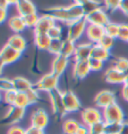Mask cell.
Returning a JSON list of instances; mask_svg holds the SVG:
<instances>
[{
	"label": "cell",
	"instance_id": "cell-47",
	"mask_svg": "<svg viewBox=\"0 0 128 134\" xmlns=\"http://www.w3.org/2000/svg\"><path fill=\"white\" fill-rule=\"evenodd\" d=\"M119 134H128V122L127 121H123L122 122Z\"/></svg>",
	"mask_w": 128,
	"mask_h": 134
},
{
	"label": "cell",
	"instance_id": "cell-43",
	"mask_svg": "<svg viewBox=\"0 0 128 134\" xmlns=\"http://www.w3.org/2000/svg\"><path fill=\"white\" fill-rule=\"evenodd\" d=\"M7 134H26V129H23L22 127L17 125H13L8 129Z\"/></svg>",
	"mask_w": 128,
	"mask_h": 134
},
{
	"label": "cell",
	"instance_id": "cell-33",
	"mask_svg": "<svg viewBox=\"0 0 128 134\" xmlns=\"http://www.w3.org/2000/svg\"><path fill=\"white\" fill-rule=\"evenodd\" d=\"M39 18L40 17L37 13H32V14H28V15L23 16V20L25 22L26 27H35L38 22Z\"/></svg>",
	"mask_w": 128,
	"mask_h": 134
},
{
	"label": "cell",
	"instance_id": "cell-32",
	"mask_svg": "<svg viewBox=\"0 0 128 134\" xmlns=\"http://www.w3.org/2000/svg\"><path fill=\"white\" fill-rule=\"evenodd\" d=\"M18 107H21V108H26L28 105H30L29 100H28V97L26 93H23V92H17L16 96V100H15V104Z\"/></svg>",
	"mask_w": 128,
	"mask_h": 134
},
{
	"label": "cell",
	"instance_id": "cell-23",
	"mask_svg": "<svg viewBox=\"0 0 128 134\" xmlns=\"http://www.w3.org/2000/svg\"><path fill=\"white\" fill-rule=\"evenodd\" d=\"M110 57V51L101 47L98 44H93L92 47V52H91V57L90 58H94V59H98L100 61H106L108 60Z\"/></svg>",
	"mask_w": 128,
	"mask_h": 134
},
{
	"label": "cell",
	"instance_id": "cell-21",
	"mask_svg": "<svg viewBox=\"0 0 128 134\" xmlns=\"http://www.w3.org/2000/svg\"><path fill=\"white\" fill-rule=\"evenodd\" d=\"M7 45H9L10 47H12L13 49L19 51L22 53L24 49L26 48V41L24 39V37H22L19 34H14L9 37V39L7 41Z\"/></svg>",
	"mask_w": 128,
	"mask_h": 134
},
{
	"label": "cell",
	"instance_id": "cell-53",
	"mask_svg": "<svg viewBox=\"0 0 128 134\" xmlns=\"http://www.w3.org/2000/svg\"><path fill=\"white\" fill-rule=\"evenodd\" d=\"M3 67H4V64L0 61V75H1V73H2V69H3Z\"/></svg>",
	"mask_w": 128,
	"mask_h": 134
},
{
	"label": "cell",
	"instance_id": "cell-14",
	"mask_svg": "<svg viewBox=\"0 0 128 134\" xmlns=\"http://www.w3.org/2000/svg\"><path fill=\"white\" fill-rule=\"evenodd\" d=\"M105 34L104 27L99 26V25H94V24H88L86 28V35L88 37V39L94 43L97 44L99 42V40L103 37V35Z\"/></svg>",
	"mask_w": 128,
	"mask_h": 134
},
{
	"label": "cell",
	"instance_id": "cell-54",
	"mask_svg": "<svg viewBox=\"0 0 128 134\" xmlns=\"http://www.w3.org/2000/svg\"><path fill=\"white\" fill-rule=\"evenodd\" d=\"M125 75H128V69L126 70V72H125Z\"/></svg>",
	"mask_w": 128,
	"mask_h": 134
},
{
	"label": "cell",
	"instance_id": "cell-41",
	"mask_svg": "<svg viewBox=\"0 0 128 134\" xmlns=\"http://www.w3.org/2000/svg\"><path fill=\"white\" fill-rule=\"evenodd\" d=\"M88 63H89L91 71H100L103 68V64H104L103 61H100L98 59H94V58H90L88 60Z\"/></svg>",
	"mask_w": 128,
	"mask_h": 134
},
{
	"label": "cell",
	"instance_id": "cell-45",
	"mask_svg": "<svg viewBox=\"0 0 128 134\" xmlns=\"http://www.w3.org/2000/svg\"><path fill=\"white\" fill-rule=\"evenodd\" d=\"M26 134H44L43 133V130L38 129L33 126H30L29 128L26 129Z\"/></svg>",
	"mask_w": 128,
	"mask_h": 134
},
{
	"label": "cell",
	"instance_id": "cell-1",
	"mask_svg": "<svg viewBox=\"0 0 128 134\" xmlns=\"http://www.w3.org/2000/svg\"><path fill=\"white\" fill-rule=\"evenodd\" d=\"M41 15H46V16L51 17L55 21H62L68 24L85 17L82 6L81 4H77V3H73L66 7L58 6V7L46 8L41 11Z\"/></svg>",
	"mask_w": 128,
	"mask_h": 134
},
{
	"label": "cell",
	"instance_id": "cell-52",
	"mask_svg": "<svg viewBox=\"0 0 128 134\" xmlns=\"http://www.w3.org/2000/svg\"><path fill=\"white\" fill-rule=\"evenodd\" d=\"M74 3H77V4H82L83 2H85L86 0H73Z\"/></svg>",
	"mask_w": 128,
	"mask_h": 134
},
{
	"label": "cell",
	"instance_id": "cell-49",
	"mask_svg": "<svg viewBox=\"0 0 128 134\" xmlns=\"http://www.w3.org/2000/svg\"><path fill=\"white\" fill-rule=\"evenodd\" d=\"M122 95H123V98L128 102V85H124L123 86Z\"/></svg>",
	"mask_w": 128,
	"mask_h": 134
},
{
	"label": "cell",
	"instance_id": "cell-31",
	"mask_svg": "<svg viewBox=\"0 0 128 134\" xmlns=\"http://www.w3.org/2000/svg\"><path fill=\"white\" fill-rule=\"evenodd\" d=\"M118 30H119V24H116V23L108 22L104 26L105 34L111 36L113 38H117V36H118Z\"/></svg>",
	"mask_w": 128,
	"mask_h": 134
},
{
	"label": "cell",
	"instance_id": "cell-27",
	"mask_svg": "<svg viewBox=\"0 0 128 134\" xmlns=\"http://www.w3.org/2000/svg\"><path fill=\"white\" fill-rule=\"evenodd\" d=\"M81 6H82V9H83L85 16L90 14L91 12L97 10V9L102 8L101 7V3L99 1H97V0H86L85 2H83L81 4Z\"/></svg>",
	"mask_w": 128,
	"mask_h": 134
},
{
	"label": "cell",
	"instance_id": "cell-26",
	"mask_svg": "<svg viewBox=\"0 0 128 134\" xmlns=\"http://www.w3.org/2000/svg\"><path fill=\"white\" fill-rule=\"evenodd\" d=\"M75 49H76V46H75L73 41H71V40L69 39H63L60 54L63 56H66V57L69 58L71 55H74Z\"/></svg>",
	"mask_w": 128,
	"mask_h": 134
},
{
	"label": "cell",
	"instance_id": "cell-20",
	"mask_svg": "<svg viewBox=\"0 0 128 134\" xmlns=\"http://www.w3.org/2000/svg\"><path fill=\"white\" fill-rule=\"evenodd\" d=\"M12 82H13V89L16 92L26 93L29 89L33 88L32 83L24 77H15L12 79Z\"/></svg>",
	"mask_w": 128,
	"mask_h": 134
},
{
	"label": "cell",
	"instance_id": "cell-17",
	"mask_svg": "<svg viewBox=\"0 0 128 134\" xmlns=\"http://www.w3.org/2000/svg\"><path fill=\"white\" fill-rule=\"evenodd\" d=\"M55 25V20L46 15H41L36 26L34 27V33H47L51 27Z\"/></svg>",
	"mask_w": 128,
	"mask_h": 134
},
{
	"label": "cell",
	"instance_id": "cell-24",
	"mask_svg": "<svg viewBox=\"0 0 128 134\" xmlns=\"http://www.w3.org/2000/svg\"><path fill=\"white\" fill-rule=\"evenodd\" d=\"M50 37L47 33H35L34 35V42L38 49L47 50L50 44Z\"/></svg>",
	"mask_w": 128,
	"mask_h": 134
},
{
	"label": "cell",
	"instance_id": "cell-25",
	"mask_svg": "<svg viewBox=\"0 0 128 134\" xmlns=\"http://www.w3.org/2000/svg\"><path fill=\"white\" fill-rule=\"evenodd\" d=\"M81 124L74 119H67L63 122L62 130L64 134H75Z\"/></svg>",
	"mask_w": 128,
	"mask_h": 134
},
{
	"label": "cell",
	"instance_id": "cell-9",
	"mask_svg": "<svg viewBox=\"0 0 128 134\" xmlns=\"http://www.w3.org/2000/svg\"><path fill=\"white\" fill-rule=\"evenodd\" d=\"M94 102L97 107L106 108L107 106L111 105L116 102L115 94L110 90H102L99 93H97L94 98Z\"/></svg>",
	"mask_w": 128,
	"mask_h": 134
},
{
	"label": "cell",
	"instance_id": "cell-51",
	"mask_svg": "<svg viewBox=\"0 0 128 134\" xmlns=\"http://www.w3.org/2000/svg\"><path fill=\"white\" fill-rule=\"evenodd\" d=\"M8 4H16L19 0H6Z\"/></svg>",
	"mask_w": 128,
	"mask_h": 134
},
{
	"label": "cell",
	"instance_id": "cell-46",
	"mask_svg": "<svg viewBox=\"0 0 128 134\" xmlns=\"http://www.w3.org/2000/svg\"><path fill=\"white\" fill-rule=\"evenodd\" d=\"M75 134H89V128L86 125H80Z\"/></svg>",
	"mask_w": 128,
	"mask_h": 134
},
{
	"label": "cell",
	"instance_id": "cell-18",
	"mask_svg": "<svg viewBox=\"0 0 128 134\" xmlns=\"http://www.w3.org/2000/svg\"><path fill=\"white\" fill-rule=\"evenodd\" d=\"M92 47L93 44L91 43H84L76 46L74 57L75 61L78 60H89L91 57V52H92Z\"/></svg>",
	"mask_w": 128,
	"mask_h": 134
},
{
	"label": "cell",
	"instance_id": "cell-19",
	"mask_svg": "<svg viewBox=\"0 0 128 134\" xmlns=\"http://www.w3.org/2000/svg\"><path fill=\"white\" fill-rule=\"evenodd\" d=\"M16 9L20 16H25L28 14L37 13L36 7L30 0H19L16 3Z\"/></svg>",
	"mask_w": 128,
	"mask_h": 134
},
{
	"label": "cell",
	"instance_id": "cell-6",
	"mask_svg": "<svg viewBox=\"0 0 128 134\" xmlns=\"http://www.w3.org/2000/svg\"><path fill=\"white\" fill-rule=\"evenodd\" d=\"M58 80H59V77H57L52 72L47 73L37 81V83L35 84V88L37 90L46 91L49 93L51 90L57 88Z\"/></svg>",
	"mask_w": 128,
	"mask_h": 134
},
{
	"label": "cell",
	"instance_id": "cell-50",
	"mask_svg": "<svg viewBox=\"0 0 128 134\" xmlns=\"http://www.w3.org/2000/svg\"><path fill=\"white\" fill-rule=\"evenodd\" d=\"M9 5L8 3H7V1L6 0H0V7L1 8H7V6Z\"/></svg>",
	"mask_w": 128,
	"mask_h": 134
},
{
	"label": "cell",
	"instance_id": "cell-11",
	"mask_svg": "<svg viewBox=\"0 0 128 134\" xmlns=\"http://www.w3.org/2000/svg\"><path fill=\"white\" fill-rule=\"evenodd\" d=\"M20 56H21V52L13 49L12 47H10L7 44L3 46L2 49L0 50V61L4 65L11 64L13 62H15L19 59Z\"/></svg>",
	"mask_w": 128,
	"mask_h": 134
},
{
	"label": "cell",
	"instance_id": "cell-36",
	"mask_svg": "<svg viewBox=\"0 0 128 134\" xmlns=\"http://www.w3.org/2000/svg\"><path fill=\"white\" fill-rule=\"evenodd\" d=\"M47 34H48V36L50 37V39H62L61 27H59V26L56 25V24L53 27H51L50 29H49V31L47 32Z\"/></svg>",
	"mask_w": 128,
	"mask_h": 134
},
{
	"label": "cell",
	"instance_id": "cell-38",
	"mask_svg": "<svg viewBox=\"0 0 128 134\" xmlns=\"http://www.w3.org/2000/svg\"><path fill=\"white\" fill-rule=\"evenodd\" d=\"M122 123H106L105 134H117L120 132Z\"/></svg>",
	"mask_w": 128,
	"mask_h": 134
},
{
	"label": "cell",
	"instance_id": "cell-57",
	"mask_svg": "<svg viewBox=\"0 0 128 134\" xmlns=\"http://www.w3.org/2000/svg\"><path fill=\"white\" fill-rule=\"evenodd\" d=\"M127 41H128V40H127Z\"/></svg>",
	"mask_w": 128,
	"mask_h": 134
},
{
	"label": "cell",
	"instance_id": "cell-13",
	"mask_svg": "<svg viewBox=\"0 0 128 134\" xmlns=\"http://www.w3.org/2000/svg\"><path fill=\"white\" fill-rule=\"evenodd\" d=\"M104 79L106 82L112 84H120L125 82L126 79V75L125 73L116 69L115 67H110L109 69L106 70V72L104 73Z\"/></svg>",
	"mask_w": 128,
	"mask_h": 134
},
{
	"label": "cell",
	"instance_id": "cell-30",
	"mask_svg": "<svg viewBox=\"0 0 128 134\" xmlns=\"http://www.w3.org/2000/svg\"><path fill=\"white\" fill-rule=\"evenodd\" d=\"M114 43H115V38H113V37L107 35V34H104L103 37L99 40V42H98L97 44L100 45L101 47H103V48H105V49L110 51V49L113 47Z\"/></svg>",
	"mask_w": 128,
	"mask_h": 134
},
{
	"label": "cell",
	"instance_id": "cell-12",
	"mask_svg": "<svg viewBox=\"0 0 128 134\" xmlns=\"http://www.w3.org/2000/svg\"><path fill=\"white\" fill-rule=\"evenodd\" d=\"M88 24H94V25H99V26H105L107 23L109 22L108 15L102 8L97 9L95 11L91 12L90 14L85 16Z\"/></svg>",
	"mask_w": 128,
	"mask_h": 134
},
{
	"label": "cell",
	"instance_id": "cell-39",
	"mask_svg": "<svg viewBox=\"0 0 128 134\" xmlns=\"http://www.w3.org/2000/svg\"><path fill=\"white\" fill-rule=\"evenodd\" d=\"M113 67H115L116 69L125 73L128 69V60L126 58H118L114 61Z\"/></svg>",
	"mask_w": 128,
	"mask_h": 134
},
{
	"label": "cell",
	"instance_id": "cell-37",
	"mask_svg": "<svg viewBox=\"0 0 128 134\" xmlns=\"http://www.w3.org/2000/svg\"><path fill=\"white\" fill-rule=\"evenodd\" d=\"M26 95L28 97V100H29V103L30 105L31 104H36L39 101V94H38V90L36 89L35 87L29 89L26 92Z\"/></svg>",
	"mask_w": 128,
	"mask_h": 134
},
{
	"label": "cell",
	"instance_id": "cell-56",
	"mask_svg": "<svg viewBox=\"0 0 128 134\" xmlns=\"http://www.w3.org/2000/svg\"><path fill=\"white\" fill-rule=\"evenodd\" d=\"M117 134H119V133H117Z\"/></svg>",
	"mask_w": 128,
	"mask_h": 134
},
{
	"label": "cell",
	"instance_id": "cell-2",
	"mask_svg": "<svg viewBox=\"0 0 128 134\" xmlns=\"http://www.w3.org/2000/svg\"><path fill=\"white\" fill-rule=\"evenodd\" d=\"M87 25H88V22L85 17L69 23L68 29H67V39L71 40L73 42L77 41L82 36L84 31H86Z\"/></svg>",
	"mask_w": 128,
	"mask_h": 134
},
{
	"label": "cell",
	"instance_id": "cell-4",
	"mask_svg": "<svg viewBox=\"0 0 128 134\" xmlns=\"http://www.w3.org/2000/svg\"><path fill=\"white\" fill-rule=\"evenodd\" d=\"M25 114V109L18 107L16 105H12L10 106L9 110L6 112V114L1 118L0 122L3 125H15L16 123H18L20 120H22V118L24 117Z\"/></svg>",
	"mask_w": 128,
	"mask_h": 134
},
{
	"label": "cell",
	"instance_id": "cell-35",
	"mask_svg": "<svg viewBox=\"0 0 128 134\" xmlns=\"http://www.w3.org/2000/svg\"><path fill=\"white\" fill-rule=\"evenodd\" d=\"M13 89V82L12 79L5 77H0V92H6Z\"/></svg>",
	"mask_w": 128,
	"mask_h": 134
},
{
	"label": "cell",
	"instance_id": "cell-28",
	"mask_svg": "<svg viewBox=\"0 0 128 134\" xmlns=\"http://www.w3.org/2000/svg\"><path fill=\"white\" fill-rule=\"evenodd\" d=\"M62 43H63L62 39H51L50 44H49V47H48L47 50L52 54H54L55 56L59 55L60 52H61Z\"/></svg>",
	"mask_w": 128,
	"mask_h": 134
},
{
	"label": "cell",
	"instance_id": "cell-15",
	"mask_svg": "<svg viewBox=\"0 0 128 134\" xmlns=\"http://www.w3.org/2000/svg\"><path fill=\"white\" fill-rule=\"evenodd\" d=\"M68 62H69V60H68V57H66V56H63L61 54L56 55L53 62H52L51 72L54 75H56L57 77H59L60 75H62V73L65 71L67 65H68Z\"/></svg>",
	"mask_w": 128,
	"mask_h": 134
},
{
	"label": "cell",
	"instance_id": "cell-42",
	"mask_svg": "<svg viewBox=\"0 0 128 134\" xmlns=\"http://www.w3.org/2000/svg\"><path fill=\"white\" fill-rule=\"evenodd\" d=\"M121 0H104L105 7L109 11H115L116 9H119Z\"/></svg>",
	"mask_w": 128,
	"mask_h": 134
},
{
	"label": "cell",
	"instance_id": "cell-22",
	"mask_svg": "<svg viewBox=\"0 0 128 134\" xmlns=\"http://www.w3.org/2000/svg\"><path fill=\"white\" fill-rule=\"evenodd\" d=\"M8 25L12 31L15 33H20L26 28L25 22L23 20V17L20 15H14L8 19Z\"/></svg>",
	"mask_w": 128,
	"mask_h": 134
},
{
	"label": "cell",
	"instance_id": "cell-7",
	"mask_svg": "<svg viewBox=\"0 0 128 134\" xmlns=\"http://www.w3.org/2000/svg\"><path fill=\"white\" fill-rule=\"evenodd\" d=\"M81 118H82L84 125L89 127L92 124L102 121L103 115L98 109L93 108V107H88V108H85L83 111L81 112Z\"/></svg>",
	"mask_w": 128,
	"mask_h": 134
},
{
	"label": "cell",
	"instance_id": "cell-55",
	"mask_svg": "<svg viewBox=\"0 0 128 134\" xmlns=\"http://www.w3.org/2000/svg\"><path fill=\"white\" fill-rule=\"evenodd\" d=\"M1 98H2V96H1V92H0V101H1Z\"/></svg>",
	"mask_w": 128,
	"mask_h": 134
},
{
	"label": "cell",
	"instance_id": "cell-3",
	"mask_svg": "<svg viewBox=\"0 0 128 134\" xmlns=\"http://www.w3.org/2000/svg\"><path fill=\"white\" fill-rule=\"evenodd\" d=\"M102 115L106 123H122L124 121L123 110L116 102L104 108Z\"/></svg>",
	"mask_w": 128,
	"mask_h": 134
},
{
	"label": "cell",
	"instance_id": "cell-48",
	"mask_svg": "<svg viewBox=\"0 0 128 134\" xmlns=\"http://www.w3.org/2000/svg\"><path fill=\"white\" fill-rule=\"evenodd\" d=\"M7 17V10L5 8H1L0 7V23H2Z\"/></svg>",
	"mask_w": 128,
	"mask_h": 134
},
{
	"label": "cell",
	"instance_id": "cell-40",
	"mask_svg": "<svg viewBox=\"0 0 128 134\" xmlns=\"http://www.w3.org/2000/svg\"><path fill=\"white\" fill-rule=\"evenodd\" d=\"M122 41H127L128 40V24H119V30H118V36Z\"/></svg>",
	"mask_w": 128,
	"mask_h": 134
},
{
	"label": "cell",
	"instance_id": "cell-16",
	"mask_svg": "<svg viewBox=\"0 0 128 134\" xmlns=\"http://www.w3.org/2000/svg\"><path fill=\"white\" fill-rule=\"evenodd\" d=\"M91 71L88 60H78L75 61L73 66V75L77 79L85 78Z\"/></svg>",
	"mask_w": 128,
	"mask_h": 134
},
{
	"label": "cell",
	"instance_id": "cell-44",
	"mask_svg": "<svg viewBox=\"0 0 128 134\" xmlns=\"http://www.w3.org/2000/svg\"><path fill=\"white\" fill-rule=\"evenodd\" d=\"M119 9L128 16V0H121Z\"/></svg>",
	"mask_w": 128,
	"mask_h": 134
},
{
	"label": "cell",
	"instance_id": "cell-8",
	"mask_svg": "<svg viewBox=\"0 0 128 134\" xmlns=\"http://www.w3.org/2000/svg\"><path fill=\"white\" fill-rule=\"evenodd\" d=\"M63 104L67 113L76 112L81 107L78 97L71 90H66L63 92Z\"/></svg>",
	"mask_w": 128,
	"mask_h": 134
},
{
	"label": "cell",
	"instance_id": "cell-5",
	"mask_svg": "<svg viewBox=\"0 0 128 134\" xmlns=\"http://www.w3.org/2000/svg\"><path fill=\"white\" fill-rule=\"evenodd\" d=\"M48 94H49L53 112L59 116L65 115L67 112L63 104V92H61L58 88H55V89L51 90Z\"/></svg>",
	"mask_w": 128,
	"mask_h": 134
},
{
	"label": "cell",
	"instance_id": "cell-34",
	"mask_svg": "<svg viewBox=\"0 0 128 134\" xmlns=\"http://www.w3.org/2000/svg\"><path fill=\"white\" fill-rule=\"evenodd\" d=\"M16 96H17V92L14 89H12V90H9V91L4 92L3 98H4V101H5L6 104H8V105L12 106V105L15 104Z\"/></svg>",
	"mask_w": 128,
	"mask_h": 134
},
{
	"label": "cell",
	"instance_id": "cell-10",
	"mask_svg": "<svg viewBox=\"0 0 128 134\" xmlns=\"http://www.w3.org/2000/svg\"><path fill=\"white\" fill-rule=\"evenodd\" d=\"M49 123V116L43 109H36L31 115V126L44 130Z\"/></svg>",
	"mask_w": 128,
	"mask_h": 134
},
{
	"label": "cell",
	"instance_id": "cell-29",
	"mask_svg": "<svg viewBox=\"0 0 128 134\" xmlns=\"http://www.w3.org/2000/svg\"><path fill=\"white\" fill-rule=\"evenodd\" d=\"M89 128V134H105L106 122L104 120L92 124Z\"/></svg>",
	"mask_w": 128,
	"mask_h": 134
}]
</instances>
